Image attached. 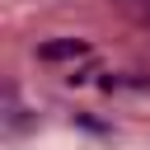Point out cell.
I'll use <instances>...</instances> for the list:
<instances>
[{
	"instance_id": "cell-2",
	"label": "cell",
	"mask_w": 150,
	"mask_h": 150,
	"mask_svg": "<svg viewBox=\"0 0 150 150\" xmlns=\"http://www.w3.org/2000/svg\"><path fill=\"white\" fill-rule=\"evenodd\" d=\"M61 80H66V84H70V89H80V84H89V80H94V56H89V61H84V66H70V70H66V75H61Z\"/></svg>"
},
{
	"instance_id": "cell-3",
	"label": "cell",
	"mask_w": 150,
	"mask_h": 150,
	"mask_svg": "<svg viewBox=\"0 0 150 150\" xmlns=\"http://www.w3.org/2000/svg\"><path fill=\"white\" fill-rule=\"evenodd\" d=\"M75 127H84V131H94V136H112V122H98V117H89V112H75Z\"/></svg>"
},
{
	"instance_id": "cell-1",
	"label": "cell",
	"mask_w": 150,
	"mask_h": 150,
	"mask_svg": "<svg viewBox=\"0 0 150 150\" xmlns=\"http://www.w3.org/2000/svg\"><path fill=\"white\" fill-rule=\"evenodd\" d=\"M38 66H75V61H89L94 56V42L89 38H47L33 47Z\"/></svg>"
}]
</instances>
